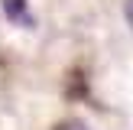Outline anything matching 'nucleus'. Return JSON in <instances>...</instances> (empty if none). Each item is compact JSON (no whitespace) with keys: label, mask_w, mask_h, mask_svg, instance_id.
<instances>
[{"label":"nucleus","mask_w":133,"mask_h":130,"mask_svg":"<svg viewBox=\"0 0 133 130\" xmlns=\"http://www.w3.org/2000/svg\"><path fill=\"white\" fill-rule=\"evenodd\" d=\"M55 130H91V127H84L81 120H65V124H58Z\"/></svg>","instance_id":"nucleus-2"},{"label":"nucleus","mask_w":133,"mask_h":130,"mask_svg":"<svg viewBox=\"0 0 133 130\" xmlns=\"http://www.w3.org/2000/svg\"><path fill=\"white\" fill-rule=\"evenodd\" d=\"M0 3H3V13H6L10 23H16V26H32L29 3H26V0H0Z\"/></svg>","instance_id":"nucleus-1"},{"label":"nucleus","mask_w":133,"mask_h":130,"mask_svg":"<svg viewBox=\"0 0 133 130\" xmlns=\"http://www.w3.org/2000/svg\"><path fill=\"white\" fill-rule=\"evenodd\" d=\"M123 16H127V23L133 26V0H127V3H123Z\"/></svg>","instance_id":"nucleus-3"}]
</instances>
